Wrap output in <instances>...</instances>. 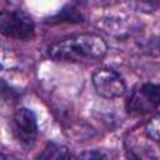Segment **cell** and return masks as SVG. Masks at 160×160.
Segmentation results:
<instances>
[{
  "mask_svg": "<svg viewBox=\"0 0 160 160\" xmlns=\"http://www.w3.org/2000/svg\"><path fill=\"white\" fill-rule=\"evenodd\" d=\"M12 130L19 142L25 148H31L38 136V120L32 110L20 108L12 116Z\"/></svg>",
  "mask_w": 160,
  "mask_h": 160,
  "instance_id": "5",
  "label": "cell"
},
{
  "mask_svg": "<svg viewBox=\"0 0 160 160\" xmlns=\"http://www.w3.org/2000/svg\"><path fill=\"white\" fill-rule=\"evenodd\" d=\"M129 160H140L135 154H132V152H130V156H129Z\"/></svg>",
  "mask_w": 160,
  "mask_h": 160,
  "instance_id": "11",
  "label": "cell"
},
{
  "mask_svg": "<svg viewBox=\"0 0 160 160\" xmlns=\"http://www.w3.org/2000/svg\"><path fill=\"white\" fill-rule=\"evenodd\" d=\"M60 22H82V15L76 11V9L71 6H66L54 18Z\"/></svg>",
  "mask_w": 160,
  "mask_h": 160,
  "instance_id": "7",
  "label": "cell"
},
{
  "mask_svg": "<svg viewBox=\"0 0 160 160\" xmlns=\"http://www.w3.org/2000/svg\"><path fill=\"white\" fill-rule=\"evenodd\" d=\"M1 160H15L11 155H6L5 152H2V155H1Z\"/></svg>",
  "mask_w": 160,
  "mask_h": 160,
  "instance_id": "10",
  "label": "cell"
},
{
  "mask_svg": "<svg viewBox=\"0 0 160 160\" xmlns=\"http://www.w3.org/2000/svg\"><path fill=\"white\" fill-rule=\"evenodd\" d=\"M0 31L6 38L29 41L35 36V24L31 16L21 9L2 10L0 14Z\"/></svg>",
  "mask_w": 160,
  "mask_h": 160,
  "instance_id": "2",
  "label": "cell"
},
{
  "mask_svg": "<svg viewBox=\"0 0 160 160\" xmlns=\"http://www.w3.org/2000/svg\"><path fill=\"white\" fill-rule=\"evenodd\" d=\"M126 111L130 115L140 116L160 108V84L144 82L132 90L126 100Z\"/></svg>",
  "mask_w": 160,
  "mask_h": 160,
  "instance_id": "3",
  "label": "cell"
},
{
  "mask_svg": "<svg viewBox=\"0 0 160 160\" xmlns=\"http://www.w3.org/2000/svg\"><path fill=\"white\" fill-rule=\"evenodd\" d=\"M145 132H146V136L150 138L151 140L160 141V112L154 115L148 121L145 126Z\"/></svg>",
  "mask_w": 160,
  "mask_h": 160,
  "instance_id": "8",
  "label": "cell"
},
{
  "mask_svg": "<svg viewBox=\"0 0 160 160\" xmlns=\"http://www.w3.org/2000/svg\"><path fill=\"white\" fill-rule=\"evenodd\" d=\"M106 52V41L90 32L65 36L48 46V56L59 62L90 64L101 60Z\"/></svg>",
  "mask_w": 160,
  "mask_h": 160,
  "instance_id": "1",
  "label": "cell"
},
{
  "mask_svg": "<svg viewBox=\"0 0 160 160\" xmlns=\"http://www.w3.org/2000/svg\"><path fill=\"white\" fill-rule=\"evenodd\" d=\"M76 160H109L106 152L101 151V150H98V149H94V150H86V151H82Z\"/></svg>",
  "mask_w": 160,
  "mask_h": 160,
  "instance_id": "9",
  "label": "cell"
},
{
  "mask_svg": "<svg viewBox=\"0 0 160 160\" xmlns=\"http://www.w3.org/2000/svg\"><path fill=\"white\" fill-rule=\"evenodd\" d=\"M92 85L96 94L105 99L120 98L126 90V84L122 76L111 68L98 69L92 74Z\"/></svg>",
  "mask_w": 160,
  "mask_h": 160,
  "instance_id": "4",
  "label": "cell"
},
{
  "mask_svg": "<svg viewBox=\"0 0 160 160\" xmlns=\"http://www.w3.org/2000/svg\"><path fill=\"white\" fill-rule=\"evenodd\" d=\"M36 160H72L68 146L56 141H49L38 155Z\"/></svg>",
  "mask_w": 160,
  "mask_h": 160,
  "instance_id": "6",
  "label": "cell"
}]
</instances>
